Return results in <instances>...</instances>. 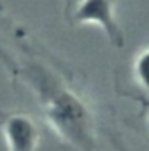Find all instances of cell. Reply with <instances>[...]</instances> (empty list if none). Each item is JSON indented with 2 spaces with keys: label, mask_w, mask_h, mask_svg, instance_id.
<instances>
[{
  "label": "cell",
  "mask_w": 149,
  "mask_h": 151,
  "mask_svg": "<svg viewBox=\"0 0 149 151\" xmlns=\"http://www.w3.org/2000/svg\"><path fill=\"white\" fill-rule=\"evenodd\" d=\"M148 127H149V109H148Z\"/></svg>",
  "instance_id": "8992f818"
},
{
  "label": "cell",
  "mask_w": 149,
  "mask_h": 151,
  "mask_svg": "<svg viewBox=\"0 0 149 151\" xmlns=\"http://www.w3.org/2000/svg\"><path fill=\"white\" fill-rule=\"evenodd\" d=\"M75 4H77V0H65V19L70 16L72 9L75 7Z\"/></svg>",
  "instance_id": "5b68a950"
},
{
  "label": "cell",
  "mask_w": 149,
  "mask_h": 151,
  "mask_svg": "<svg viewBox=\"0 0 149 151\" xmlns=\"http://www.w3.org/2000/svg\"><path fill=\"white\" fill-rule=\"evenodd\" d=\"M0 132L7 151H37L40 134L35 121L23 113H4Z\"/></svg>",
  "instance_id": "3957f363"
},
{
  "label": "cell",
  "mask_w": 149,
  "mask_h": 151,
  "mask_svg": "<svg viewBox=\"0 0 149 151\" xmlns=\"http://www.w3.org/2000/svg\"><path fill=\"white\" fill-rule=\"evenodd\" d=\"M133 72H135V77H137L139 84H142V88L149 91V47L140 51L139 56L135 58Z\"/></svg>",
  "instance_id": "277c9868"
},
{
  "label": "cell",
  "mask_w": 149,
  "mask_h": 151,
  "mask_svg": "<svg viewBox=\"0 0 149 151\" xmlns=\"http://www.w3.org/2000/svg\"><path fill=\"white\" fill-rule=\"evenodd\" d=\"M114 2L116 0H77L67 21L72 25H82V23L100 25L107 34L111 44L121 47L125 44V39L119 25L114 19V12H112Z\"/></svg>",
  "instance_id": "7a4b0ae2"
},
{
  "label": "cell",
  "mask_w": 149,
  "mask_h": 151,
  "mask_svg": "<svg viewBox=\"0 0 149 151\" xmlns=\"http://www.w3.org/2000/svg\"><path fill=\"white\" fill-rule=\"evenodd\" d=\"M2 116H4V113H0V119H2Z\"/></svg>",
  "instance_id": "52a82bcc"
},
{
  "label": "cell",
  "mask_w": 149,
  "mask_h": 151,
  "mask_svg": "<svg viewBox=\"0 0 149 151\" xmlns=\"http://www.w3.org/2000/svg\"><path fill=\"white\" fill-rule=\"evenodd\" d=\"M0 63L35 100L51 128L81 151H97V123L65 65L0 4Z\"/></svg>",
  "instance_id": "6da1fadb"
}]
</instances>
